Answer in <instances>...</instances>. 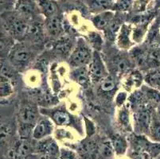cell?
<instances>
[{
    "mask_svg": "<svg viewBox=\"0 0 160 159\" xmlns=\"http://www.w3.org/2000/svg\"><path fill=\"white\" fill-rule=\"evenodd\" d=\"M6 32L16 42H25L31 20L17 11H7L1 16Z\"/></svg>",
    "mask_w": 160,
    "mask_h": 159,
    "instance_id": "1",
    "label": "cell"
},
{
    "mask_svg": "<svg viewBox=\"0 0 160 159\" xmlns=\"http://www.w3.org/2000/svg\"><path fill=\"white\" fill-rule=\"evenodd\" d=\"M37 46L27 42H17L10 52L7 60L18 72L24 71L37 55Z\"/></svg>",
    "mask_w": 160,
    "mask_h": 159,
    "instance_id": "2",
    "label": "cell"
},
{
    "mask_svg": "<svg viewBox=\"0 0 160 159\" xmlns=\"http://www.w3.org/2000/svg\"><path fill=\"white\" fill-rule=\"evenodd\" d=\"M93 52L88 43L81 37L77 42V45L69 55V64L72 68L87 66L89 65Z\"/></svg>",
    "mask_w": 160,
    "mask_h": 159,
    "instance_id": "3",
    "label": "cell"
},
{
    "mask_svg": "<svg viewBox=\"0 0 160 159\" xmlns=\"http://www.w3.org/2000/svg\"><path fill=\"white\" fill-rule=\"evenodd\" d=\"M153 113L146 104L142 105L141 107L134 110V129L138 134H145L148 135Z\"/></svg>",
    "mask_w": 160,
    "mask_h": 159,
    "instance_id": "4",
    "label": "cell"
},
{
    "mask_svg": "<svg viewBox=\"0 0 160 159\" xmlns=\"http://www.w3.org/2000/svg\"><path fill=\"white\" fill-rule=\"evenodd\" d=\"M88 68L91 81L93 83L99 84L102 80L109 76L107 68L104 65V60L100 52L97 51H93L92 57Z\"/></svg>",
    "mask_w": 160,
    "mask_h": 159,
    "instance_id": "5",
    "label": "cell"
},
{
    "mask_svg": "<svg viewBox=\"0 0 160 159\" xmlns=\"http://www.w3.org/2000/svg\"><path fill=\"white\" fill-rule=\"evenodd\" d=\"M39 110L36 105L24 103L21 105L18 114V125L34 127L39 118Z\"/></svg>",
    "mask_w": 160,
    "mask_h": 159,
    "instance_id": "6",
    "label": "cell"
},
{
    "mask_svg": "<svg viewBox=\"0 0 160 159\" xmlns=\"http://www.w3.org/2000/svg\"><path fill=\"white\" fill-rule=\"evenodd\" d=\"M45 29L46 34L53 38H59L65 35V25L62 14H58L48 18H45Z\"/></svg>",
    "mask_w": 160,
    "mask_h": 159,
    "instance_id": "7",
    "label": "cell"
},
{
    "mask_svg": "<svg viewBox=\"0 0 160 159\" xmlns=\"http://www.w3.org/2000/svg\"><path fill=\"white\" fill-rule=\"evenodd\" d=\"M14 10L30 20L42 16L35 0H16Z\"/></svg>",
    "mask_w": 160,
    "mask_h": 159,
    "instance_id": "8",
    "label": "cell"
},
{
    "mask_svg": "<svg viewBox=\"0 0 160 159\" xmlns=\"http://www.w3.org/2000/svg\"><path fill=\"white\" fill-rule=\"evenodd\" d=\"M53 122L49 118H40L33 127L32 138L39 141L49 137L53 132Z\"/></svg>",
    "mask_w": 160,
    "mask_h": 159,
    "instance_id": "9",
    "label": "cell"
},
{
    "mask_svg": "<svg viewBox=\"0 0 160 159\" xmlns=\"http://www.w3.org/2000/svg\"><path fill=\"white\" fill-rule=\"evenodd\" d=\"M41 113L45 116H49V119L53 121V123L58 126H70L72 123V118L66 111L62 109H40Z\"/></svg>",
    "mask_w": 160,
    "mask_h": 159,
    "instance_id": "10",
    "label": "cell"
},
{
    "mask_svg": "<svg viewBox=\"0 0 160 159\" xmlns=\"http://www.w3.org/2000/svg\"><path fill=\"white\" fill-rule=\"evenodd\" d=\"M132 27L131 24L123 23L122 25L120 31L116 36V43L118 47L123 50H128L131 49L135 45V42L132 40Z\"/></svg>",
    "mask_w": 160,
    "mask_h": 159,
    "instance_id": "11",
    "label": "cell"
},
{
    "mask_svg": "<svg viewBox=\"0 0 160 159\" xmlns=\"http://www.w3.org/2000/svg\"><path fill=\"white\" fill-rule=\"evenodd\" d=\"M160 18L156 16L151 23L146 34L145 44L148 46H158L160 47Z\"/></svg>",
    "mask_w": 160,
    "mask_h": 159,
    "instance_id": "12",
    "label": "cell"
},
{
    "mask_svg": "<svg viewBox=\"0 0 160 159\" xmlns=\"http://www.w3.org/2000/svg\"><path fill=\"white\" fill-rule=\"evenodd\" d=\"M115 14L116 12L113 11H108L95 14V15L91 17L92 23L97 30L105 31L112 21Z\"/></svg>",
    "mask_w": 160,
    "mask_h": 159,
    "instance_id": "13",
    "label": "cell"
},
{
    "mask_svg": "<svg viewBox=\"0 0 160 159\" xmlns=\"http://www.w3.org/2000/svg\"><path fill=\"white\" fill-rule=\"evenodd\" d=\"M41 14L48 18L60 14V7L56 0H35Z\"/></svg>",
    "mask_w": 160,
    "mask_h": 159,
    "instance_id": "14",
    "label": "cell"
},
{
    "mask_svg": "<svg viewBox=\"0 0 160 159\" xmlns=\"http://www.w3.org/2000/svg\"><path fill=\"white\" fill-rule=\"evenodd\" d=\"M12 157L15 159H26L33 152V146L29 139H20L13 147Z\"/></svg>",
    "mask_w": 160,
    "mask_h": 159,
    "instance_id": "15",
    "label": "cell"
},
{
    "mask_svg": "<svg viewBox=\"0 0 160 159\" xmlns=\"http://www.w3.org/2000/svg\"><path fill=\"white\" fill-rule=\"evenodd\" d=\"M18 72L8 60H0V80L9 81L15 84Z\"/></svg>",
    "mask_w": 160,
    "mask_h": 159,
    "instance_id": "16",
    "label": "cell"
},
{
    "mask_svg": "<svg viewBox=\"0 0 160 159\" xmlns=\"http://www.w3.org/2000/svg\"><path fill=\"white\" fill-rule=\"evenodd\" d=\"M71 78L78 83L81 87L87 88L89 87L91 83V78H90L88 68L87 66H81L74 68L70 72Z\"/></svg>",
    "mask_w": 160,
    "mask_h": 159,
    "instance_id": "17",
    "label": "cell"
},
{
    "mask_svg": "<svg viewBox=\"0 0 160 159\" xmlns=\"http://www.w3.org/2000/svg\"><path fill=\"white\" fill-rule=\"evenodd\" d=\"M88 10L92 13L98 14L108 11H113L115 0H85Z\"/></svg>",
    "mask_w": 160,
    "mask_h": 159,
    "instance_id": "18",
    "label": "cell"
},
{
    "mask_svg": "<svg viewBox=\"0 0 160 159\" xmlns=\"http://www.w3.org/2000/svg\"><path fill=\"white\" fill-rule=\"evenodd\" d=\"M15 42L7 32H0V60L7 59Z\"/></svg>",
    "mask_w": 160,
    "mask_h": 159,
    "instance_id": "19",
    "label": "cell"
},
{
    "mask_svg": "<svg viewBox=\"0 0 160 159\" xmlns=\"http://www.w3.org/2000/svg\"><path fill=\"white\" fill-rule=\"evenodd\" d=\"M49 137L39 140L36 149L38 150V151H40V152L47 154L48 156H53L54 157L55 154H59L60 150L57 147L56 142L53 141V138H49Z\"/></svg>",
    "mask_w": 160,
    "mask_h": 159,
    "instance_id": "20",
    "label": "cell"
},
{
    "mask_svg": "<svg viewBox=\"0 0 160 159\" xmlns=\"http://www.w3.org/2000/svg\"><path fill=\"white\" fill-rule=\"evenodd\" d=\"M142 81H144V76L142 75V72L139 70H133L129 72L127 79L125 80L124 87L128 90L132 88L137 89L142 85Z\"/></svg>",
    "mask_w": 160,
    "mask_h": 159,
    "instance_id": "21",
    "label": "cell"
},
{
    "mask_svg": "<svg viewBox=\"0 0 160 159\" xmlns=\"http://www.w3.org/2000/svg\"><path fill=\"white\" fill-rule=\"evenodd\" d=\"M99 86V92L103 96H112L116 93L117 88L115 79L112 76H108L106 78L100 81Z\"/></svg>",
    "mask_w": 160,
    "mask_h": 159,
    "instance_id": "22",
    "label": "cell"
},
{
    "mask_svg": "<svg viewBox=\"0 0 160 159\" xmlns=\"http://www.w3.org/2000/svg\"><path fill=\"white\" fill-rule=\"evenodd\" d=\"M14 93V84L9 81L0 80V104L7 103Z\"/></svg>",
    "mask_w": 160,
    "mask_h": 159,
    "instance_id": "23",
    "label": "cell"
},
{
    "mask_svg": "<svg viewBox=\"0 0 160 159\" xmlns=\"http://www.w3.org/2000/svg\"><path fill=\"white\" fill-rule=\"evenodd\" d=\"M113 150L117 155H123L128 150V142L126 138L119 134L113 135L110 139Z\"/></svg>",
    "mask_w": 160,
    "mask_h": 159,
    "instance_id": "24",
    "label": "cell"
},
{
    "mask_svg": "<svg viewBox=\"0 0 160 159\" xmlns=\"http://www.w3.org/2000/svg\"><path fill=\"white\" fill-rule=\"evenodd\" d=\"M144 81L147 85L160 91V67L148 71L144 76Z\"/></svg>",
    "mask_w": 160,
    "mask_h": 159,
    "instance_id": "25",
    "label": "cell"
},
{
    "mask_svg": "<svg viewBox=\"0 0 160 159\" xmlns=\"http://www.w3.org/2000/svg\"><path fill=\"white\" fill-rule=\"evenodd\" d=\"M148 136L151 142L160 143V119L156 116L155 112L153 113Z\"/></svg>",
    "mask_w": 160,
    "mask_h": 159,
    "instance_id": "26",
    "label": "cell"
},
{
    "mask_svg": "<svg viewBox=\"0 0 160 159\" xmlns=\"http://www.w3.org/2000/svg\"><path fill=\"white\" fill-rule=\"evenodd\" d=\"M112 66L116 73L121 75L129 70L131 61L124 56H116L112 59Z\"/></svg>",
    "mask_w": 160,
    "mask_h": 159,
    "instance_id": "27",
    "label": "cell"
},
{
    "mask_svg": "<svg viewBox=\"0 0 160 159\" xmlns=\"http://www.w3.org/2000/svg\"><path fill=\"white\" fill-rule=\"evenodd\" d=\"M130 105L129 103H125L123 107H120L118 113V122L123 128H132L130 119Z\"/></svg>",
    "mask_w": 160,
    "mask_h": 159,
    "instance_id": "28",
    "label": "cell"
},
{
    "mask_svg": "<svg viewBox=\"0 0 160 159\" xmlns=\"http://www.w3.org/2000/svg\"><path fill=\"white\" fill-rule=\"evenodd\" d=\"M71 42L72 41H71L70 37L63 35L58 39L54 48L58 52H62L63 54L69 53L70 50L72 49V48H71L72 47V42Z\"/></svg>",
    "mask_w": 160,
    "mask_h": 159,
    "instance_id": "29",
    "label": "cell"
},
{
    "mask_svg": "<svg viewBox=\"0 0 160 159\" xmlns=\"http://www.w3.org/2000/svg\"><path fill=\"white\" fill-rule=\"evenodd\" d=\"M141 90L144 94L145 97L149 101L156 103L158 104L160 103V91L150 87L148 85H142Z\"/></svg>",
    "mask_w": 160,
    "mask_h": 159,
    "instance_id": "30",
    "label": "cell"
},
{
    "mask_svg": "<svg viewBox=\"0 0 160 159\" xmlns=\"http://www.w3.org/2000/svg\"><path fill=\"white\" fill-rule=\"evenodd\" d=\"M88 41H89L90 45L94 49V51L100 52L102 49L104 42H103V38L100 33L93 31L90 32L88 33Z\"/></svg>",
    "mask_w": 160,
    "mask_h": 159,
    "instance_id": "31",
    "label": "cell"
},
{
    "mask_svg": "<svg viewBox=\"0 0 160 159\" xmlns=\"http://www.w3.org/2000/svg\"><path fill=\"white\" fill-rule=\"evenodd\" d=\"M134 4V0H116L113 11L120 13L129 12L132 11Z\"/></svg>",
    "mask_w": 160,
    "mask_h": 159,
    "instance_id": "32",
    "label": "cell"
},
{
    "mask_svg": "<svg viewBox=\"0 0 160 159\" xmlns=\"http://www.w3.org/2000/svg\"><path fill=\"white\" fill-rule=\"evenodd\" d=\"M11 128L9 124L2 123L0 124V147L5 145L11 138Z\"/></svg>",
    "mask_w": 160,
    "mask_h": 159,
    "instance_id": "33",
    "label": "cell"
},
{
    "mask_svg": "<svg viewBox=\"0 0 160 159\" xmlns=\"http://www.w3.org/2000/svg\"><path fill=\"white\" fill-rule=\"evenodd\" d=\"M146 150L151 158H157L160 155V143L154 142L148 143L146 145Z\"/></svg>",
    "mask_w": 160,
    "mask_h": 159,
    "instance_id": "34",
    "label": "cell"
},
{
    "mask_svg": "<svg viewBox=\"0 0 160 159\" xmlns=\"http://www.w3.org/2000/svg\"><path fill=\"white\" fill-rule=\"evenodd\" d=\"M114 150H113L112 145L110 140L106 141L102 144L101 147V155L104 159H112L114 155Z\"/></svg>",
    "mask_w": 160,
    "mask_h": 159,
    "instance_id": "35",
    "label": "cell"
},
{
    "mask_svg": "<svg viewBox=\"0 0 160 159\" xmlns=\"http://www.w3.org/2000/svg\"><path fill=\"white\" fill-rule=\"evenodd\" d=\"M59 159H79L78 154L68 148H62L59 151Z\"/></svg>",
    "mask_w": 160,
    "mask_h": 159,
    "instance_id": "36",
    "label": "cell"
},
{
    "mask_svg": "<svg viewBox=\"0 0 160 159\" xmlns=\"http://www.w3.org/2000/svg\"><path fill=\"white\" fill-rule=\"evenodd\" d=\"M128 99V93L126 92H120L116 96V104L117 107H121L125 104V102Z\"/></svg>",
    "mask_w": 160,
    "mask_h": 159,
    "instance_id": "37",
    "label": "cell"
},
{
    "mask_svg": "<svg viewBox=\"0 0 160 159\" xmlns=\"http://www.w3.org/2000/svg\"><path fill=\"white\" fill-rule=\"evenodd\" d=\"M159 8H160V0H154V3H153L154 10L158 11V10Z\"/></svg>",
    "mask_w": 160,
    "mask_h": 159,
    "instance_id": "38",
    "label": "cell"
},
{
    "mask_svg": "<svg viewBox=\"0 0 160 159\" xmlns=\"http://www.w3.org/2000/svg\"><path fill=\"white\" fill-rule=\"evenodd\" d=\"M155 114H156V116H158V119H160V103H159V104H158V107H157Z\"/></svg>",
    "mask_w": 160,
    "mask_h": 159,
    "instance_id": "39",
    "label": "cell"
},
{
    "mask_svg": "<svg viewBox=\"0 0 160 159\" xmlns=\"http://www.w3.org/2000/svg\"><path fill=\"white\" fill-rule=\"evenodd\" d=\"M11 0H0V5H3V4L7 3V2H10Z\"/></svg>",
    "mask_w": 160,
    "mask_h": 159,
    "instance_id": "40",
    "label": "cell"
},
{
    "mask_svg": "<svg viewBox=\"0 0 160 159\" xmlns=\"http://www.w3.org/2000/svg\"><path fill=\"white\" fill-rule=\"evenodd\" d=\"M42 159H55V158L53 157V156H46V157H42Z\"/></svg>",
    "mask_w": 160,
    "mask_h": 159,
    "instance_id": "41",
    "label": "cell"
},
{
    "mask_svg": "<svg viewBox=\"0 0 160 159\" xmlns=\"http://www.w3.org/2000/svg\"><path fill=\"white\" fill-rule=\"evenodd\" d=\"M157 17L160 18V8L158 10V12H157Z\"/></svg>",
    "mask_w": 160,
    "mask_h": 159,
    "instance_id": "42",
    "label": "cell"
},
{
    "mask_svg": "<svg viewBox=\"0 0 160 159\" xmlns=\"http://www.w3.org/2000/svg\"><path fill=\"white\" fill-rule=\"evenodd\" d=\"M157 159H160V155H159V156H158V157H157Z\"/></svg>",
    "mask_w": 160,
    "mask_h": 159,
    "instance_id": "43",
    "label": "cell"
},
{
    "mask_svg": "<svg viewBox=\"0 0 160 159\" xmlns=\"http://www.w3.org/2000/svg\"><path fill=\"white\" fill-rule=\"evenodd\" d=\"M159 28H160V23H159Z\"/></svg>",
    "mask_w": 160,
    "mask_h": 159,
    "instance_id": "44",
    "label": "cell"
},
{
    "mask_svg": "<svg viewBox=\"0 0 160 159\" xmlns=\"http://www.w3.org/2000/svg\"><path fill=\"white\" fill-rule=\"evenodd\" d=\"M155 159H157V158H155Z\"/></svg>",
    "mask_w": 160,
    "mask_h": 159,
    "instance_id": "45",
    "label": "cell"
}]
</instances>
